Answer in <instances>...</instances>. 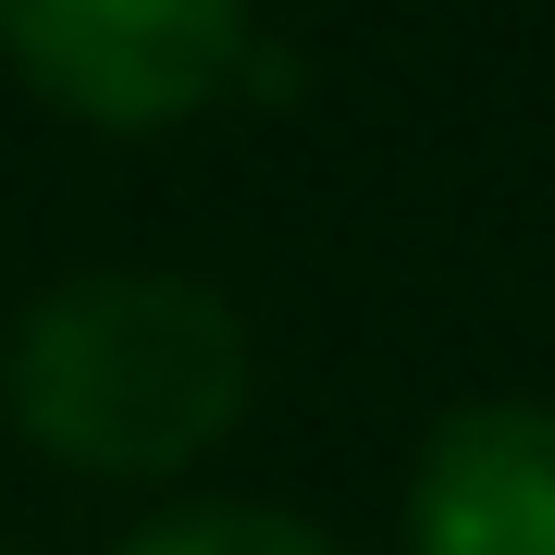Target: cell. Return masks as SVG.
I'll return each mask as SVG.
<instances>
[{"label":"cell","mask_w":555,"mask_h":555,"mask_svg":"<svg viewBox=\"0 0 555 555\" xmlns=\"http://www.w3.org/2000/svg\"><path fill=\"white\" fill-rule=\"evenodd\" d=\"M13 433L87 481H160L247 420V321L185 272L50 284L0 346Z\"/></svg>","instance_id":"6da1fadb"},{"label":"cell","mask_w":555,"mask_h":555,"mask_svg":"<svg viewBox=\"0 0 555 555\" xmlns=\"http://www.w3.org/2000/svg\"><path fill=\"white\" fill-rule=\"evenodd\" d=\"M0 62L75 124L160 137L235 87L247 0H0Z\"/></svg>","instance_id":"7a4b0ae2"},{"label":"cell","mask_w":555,"mask_h":555,"mask_svg":"<svg viewBox=\"0 0 555 555\" xmlns=\"http://www.w3.org/2000/svg\"><path fill=\"white\" fill-rule=\"evenodd\" d=\"M408 555H555V408H444L408 469Z\"/></svg>","instance_id":"3957f363"},{"label":"cell","mask_w":555,"mask_h":555,"mask_svg":"<svg viewBox=\"0 0 555 555\" xmlns=\"http://www.w3.org/2000/svg\"><path fill=\"white\" fill-rule=\"evenodd\" d=\"M124 555H334V543H321L309 518H284V506H173Z\"/></svg>","instance_id":"277c9868"}]
</instances>
